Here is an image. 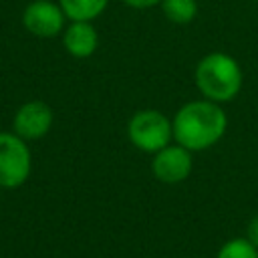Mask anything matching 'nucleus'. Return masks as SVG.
Returning a JSON list of instances; mask_svg holds the SVG:
<instances>
[{
	"instance_id": "1",
	"label": "nucleus",
	"mask_w": 258,
	"mask_h": 258,
	"mask_svg": "<svg viewBox=\"0 0 258 258\" xmlns=\"http://www.w3.org/2000/svg\"><path fill=\"white\" fill-rule=\"evenodd\" d=\"M226 113L214 101H191L183 105L173 121V139L189 151L212 147L226 133Z\"/></svg>"
},
{
	"instance_id": "2",
	"label": "nucleus",
	"mask_w": 258,
	"mask_h": 258,
	"mask_svg": "<svg viewBox=\"0 0 258 258\" xmlns=\"http://www.w3.org/2000/svg\"><path fill=\"white\" fill-rule=\"evenodd\" d=\"M196 87L214 103H226L234 99L242 87L240 64L226 52H212L204 56L196 67Z\"/></svg>"
},
{
	"instance_id": "3",
	"label": "nucleus",
	"mask_w": 258,
	"mask_h": 258,
	"mask_svg": "<svg viewBox=\"0 0 258 258\" xmlns=\"http://www.w3.org/2000/svg\"><path fill=\"white\" fill-rule=\"evenodd\" d=\"M127 135L137 149L157 153L159 149L169 145V139L173 137V127L163 113L145 109L131 117Z\"/></svg>"
},
{
	"instance_id": "4",
	"label": "nucleus",
	"mask_w": 258,
	"mask_h": 258,
	"mask_svg": "<svg viewBox=\"0 0 258 258\" xmlns=\"http://www.w3.org/2000/svg\"><path fill=\"white\" fill-rule=\"evenodd\" d=\"M30 173V151L16 133H0V187L16 189Z\"/></svg>"
},
{
	"instance_id": "5",
	"label": "nucleus",
	"mask_w": 258,
	"mask_h": 258,
	"mask_svg": "<svg viewBox=\"0 0 258 258\" xmlns=\"http://www.w3.org/2000/svg\"><path fill=\"white\" fill-rule=\"evenodd\" d=\"M22 24L34 36L50 38L56 36L64 26V12L60 4L50 0H34L24 8Z\"/></svg>"
},
{
	"instance_id": "6",
	"label": "nucleus",
	"mask_w": 258,
	"mask_h": 258,
	"mask_svg": "<svg viewBox=\"0 0 258 258\" xmlns=\"http://www.w3.org/2000/svg\"><path fill=\"white\" fill-rule=\"evenodd\" d=\"M52 109L44 101H28L24 103L12 121L14 133L24 141H34L44 137L52 127Z\"/></svg>"
},
{
	"instance_id": "7",
	"label": "nucleus",
	"mask_w": 258,
	"mask_h": 258,
	"mask_svg": "<svg viewBox=\"0 0 258 258\" xmlns=\"http://www.w3.org/2000/svg\"><path fill=\"white\" fill-rule=\"evenodd\" d=\"M153 175L163 183H179L191 173V155L183 145H165L153 155Z\"/></svg>"
},
{
	"instance_id": "8",
	"label": "nucleus",
	"mask_w": 258,
	"mask_h": 258,
	"mask_svg": "<svg viewBox=\"0 0 258 258\" xmlns=\"http://www.w3.org/2000/svg\"><path fill=\"white\" fill-rule=\"evenodd\" d=\"M62 42H64V48L71 56L87 58L97 50L99 34L93 28V24H89L87 20H73L64 30Z\"/></svg>"
},
{
	"instance_id": "9",
	"label": "nucleus",
	"mask_w": 258,
	"mask_h": 258,
	"mask_svg": "<svg viewBox=\"0 0 258 258\" xmlns=\"http://www.w3.org/2000/svg\"><path fill=\"white\" fill-rule=\"evenodd\" d=\"M109 0H60V8L64 12L67 18L71 20H87L91 22L93 18H97Z\"/></svg>"
},
{
	"instance_id": "10",
	"label": "nucleus",
	"mask_w": 258,
	"mask_h": 258,
	"mask_svg": "<svg viewBox=\"0 0 258 258\" xmlns=\"http://www.w3.org/2000/svg\"><path fill=\"white\" fill-rule=\"evenodd\" d=\"M161 10L167 20L175 24H187L196 18L198 2L196 0H161Z\"/></svg>"
},
{
	"instance_id": "11",
	"label": "nucleus",
	"mask_w": 258,
	"mask_h": 258,
	"mask_svg": "<svg viewBox=\"0 0 258 258\" xmlns=\"http://www.w3.org/2000/svg\"><path fill=\"white\" fill-rule=\"evenodd\" d=\"M216 258H258V248L248 238H234L220 248Z\"/></svg>"
},
{
	"instance_id": "12",
	"label": "nucleus",
	"mask_w": 258,
	"mask_h": 258,
	"mask_svg": "<svg viewBox=\"0 0 258 258\" xmlns=\"http://www.w3.org/2000/svg\"><path fill=\"white\" fill-rule=\"evenodd\" d=\"M256 248H258V214L250 220V224H248V236H246Z\"/></svg>"
},
{
	"instance_id": "13",
	"label": "nucleus",
	"mask_w": 258,
	"mask_h": 258,
	"mask_svg": "<svg viewBox=\"0 0 258 258\" xmlns=\"http://www.w3.org/2000/svg\"><path fill=\"white\" fill-rule=\"evenodd\" d=\"M129 6H133V8H149V6H153V4H159L161 0H125Z\"/></svg>"
}]
</instances>
